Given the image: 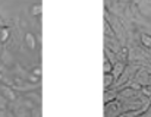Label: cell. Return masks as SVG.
Returning <instances> with one entry per match:
<instances>
[{
  "label": "cell",
  "instance_id": "obj_11",
  "mask_svg": "<svg viewBox=\"0 0 151 117\" xmlns=\"http://www.w3.org/2000/svg\"><path fill=\"white\" fill-rule=\"evenodd\" d=\"M41 13H43V4H41V3L32 4V7H31V15H32V16H40Z\"/></svg>",
  "mask_w": 151,
  "mask_h": 117
},
{
  "label": "cell",
  "instance_id": "obj_2",
  "mask_svg": "<svg viewBox=\"0 0 151 117\" xmlns=\"http://www.w3.org/2000/svg\"><path fill=\"white\" fill-rule=\"evenodd\" d=\"M125 69H126V63L125 61H120V60H117L114 64H113V70H111V75H113V78H114V81H117L119 78H120V75L125 72Z\"/></svg>",
  "mask_w": 151,
  "mask_h": 117
},
{
  "label": "cell",
  "instance_id": "obj_18",
  "mask_svg": "<svg viewBox=\"0 0 151 117\" xmlns=\"http://www.w3.org/2000/svg\"><path fill=\"white\" fill-rule=\"evenodd\" d=\"M0 117H9L7 111L6 110H0Z\"/></svg>",
  "mask_w": 151,
  "mask_h": 117
},
{
  "label": "cell",
  "instance_id": "obj_20",
  "mask_svg": "<svg viewBox=\"0 0 151 117\" xmlns=\"http://www.w3.org/2000/svg\"><path fill=\"white\" fill-rule=\"evenodd\" d=\"M148 85H151V75H150V79H148Z\"/></svg>",
  "mask_w": 151,
  "mask_h": 117
},
{
  "label": "cell",
  "instance_id": "obj_19",
  "mask_svg": "<svg viewBox=\"0 0 151 117\" xmlns=\"http://www.w3.org/2000/svg\"><path fill=\"white\" fill-rule=\"evenodd\" d=\"M3 26H6V25H4V22H3V21L0 19V28H3Z\"/></svg>",
  "mask_w": 151,
  "mask_h": 117
},
{
  "label": "cell",
  "instance_id": "obj_17",
  "mask_svg": "<svg viewBox=\"0 0 151 117\" xmlns=\"http://www.w3.org/2000/svg\"><path fill=\"white\" fill-rule=\"evenodd\" d=\"M7 100L3 97V95H0V110H6L7 108Z\"/></svg>",
  "mask_w": 151,
  "mask_h": 117
},
{
  "label": "cell",
  "instance_id": "obj_16",
  "mask_svg": "<svg viewBox=\"0 0 151 117\" xmlns=\"http://www.w3.org/2000/svg\"><path fill=\"white\" fill-rule=\"evenodd\" d=\"M31 73H32V75H35V76H38V78H41V75H43L41 66H35V67L31 70Z\"/></svg>",
  "mask_w": 151,
  "mask_h": 117
},
{
  "label": "cell",
  "instance_id": "obj_12",
  "mask_svg": "<svg viewBox=\"0 0 151 117\" xmlns=\"http://www.w3.org/2000/svg\"><path fill=\"white\" fill-rule=\"evenodd\" d=\"M113 70V63L107 57H104V63H103V73H111Z\"/></svg>",
  "mask_w": 151,
  "mask_h": 117
},
{
  "label": "cell",
  "instance_id": "obj_1",
  "mask_svg": "<svg viewBox=\"0 0 151 117\" xmlns=\"http://www.w3.org/2000/svg\"><path fill=\"white\" fill-rule=\"evenodd\" d=\"M0 91H1V95H3V97H4L7 101H10V103L16 101L18 95H16V91H15L12 86L4 85V83H0Z\"/></svg>",
  "mask_w": 151,
  "mask_h": 117
},
{
  "label": "cell",
  "instance_id": "obj_13",
  "mask_svg": "<svg viewBox=\"0 0 151 117\" xmlns=\"http://www.w3.org/2000/svg\"><path fill=\"white\" fill-rule=\"evenodd\" d=\"M41 78H38V76H35V75H32L31 72H29V75L27 76V81L28 82H31V83H41V81H40Z\"/></svg>",
  "mask_w": 151,
  "mask_h": 117
},
{
  "label": "cell",
  "instance_id": "obj_21",
  "mask_svg": "<svg viewBox=\"0 0 151 117\" xmlns=\"http://www.w3.org/2000/svg\"><path fill=\"white\" fill-rule=\"evenodd\" d=\"M147 69H148V73L151 75V67H147Z\"/></svg>",
  "mask_w": 151,
  "mask_h": 117
},
{
  "label": "cell",
  "instance_id": "obj_4",
  "mask_svg": "<svg viewBox=\"0 0 151 117\" xmlns=\"http://www.w3.org/2000/svg\"><path fill=\"white\" fill-rule=\"evenodd\" d=\"M25 44L28 46L29 50L35 51L37 50V38H35V35L31 34V32H27L25 34Z\"/></svg>",
  "mask_w": 151,
  "mask_h": 117
},
{
  "label": "cell",
  "instance_id": "obj_7",
  "mask_svg": "<svg viewBox=\"0 0 151 117\" xmlns=\"http://www.w3.org/2000/svg\"><path fill=\"white\" fill-rule=\"evenodd\" d=\"M13 72H15V73L18 75L16 78H21V79H25V81H27V76L29 75V73H28V72H27L25 69H22V66H21V64H18V63H15Z\"/></svg>",
  "mask_w": 151,
  "mask_h": 117
},
{
  "label": "cell",
  "instance_id": "obj_3",
  "mask_svg": "<svg viewBox=\"0 0 151 117\" xmlns=\"http://www.w3.org/2000/svg\"><path fill=\"white\" fill-rule=\"evenodd\" d=\"M117 97H119V91H117V89H106V91H104L103 101H104V104H109V103L116 101Z\"/></svg>",
  "mask_w": 151,
  "mask_h": 117
},
{
  "label": "cell",
  "instance_id": "obj_5",
  "mask_svg": "<svg viewBox=\"0 0 151 117\" xmlns=\"http://www.w3.org/2000/svg\"><path fill=\"white\" fill-rule=\"evenodd\" d=\"M13 56L10 54V51L7 50V49H4L3 50V53H1V64H4L6 67H10V66H13Z\"/></svg>",
  "mask_w": 151,
  "mask_h": 117
},
{
  "label": "cell",
  "instance_id": "obj_14",
  "mask_svg": "<svg viewBox=\"0 0 151 117\" xmlns=\"http://www.w3.org/2000/svg\"><path fill=\"white\" fill-rule=\"evenodd\" d=\"M31 117H43V113H41V107H34L31 110Z\"/></svg>",
  "mask_w": 151,
  "mask_h": 117
},
{
  "label": "cell",
  "instance_id": "obj_6",
  "mask_svg": "<svg viewBox=\"0 0 151 117\" xmlns=\"http://www.w3.org/2000/svg\"><path fill=\"white\" fill-rule=\"evenodd\" d=\"M113 83H114V78H113V75H111V73H104V76H103L104 91H106V89H110V88L113 86Z\"/></svg>",
  "mask_w": 151,
  "mask_h": 117
},
{
  "label": "cell",
  "instance_id": "obj_15",
  "mask_svg": "<svg viewBox=\"0 0 151 117\" xmlns=\"http://www.w3.org/2000/svg\"><path fill=\"white\" fill-rule=\"evenodd\" d=\"M141 92H142L145 97H148V98H150L151 97V85H145V86H142V88H141Z\"/></svg>",
  "mask_w": 151,
  "mask_h": 117
},
{
  "label": "cell",
  "instance_id": "obj_10",
  "mask_svg": "<svg viewBox=\"0 0 151 117\" xmlns=\"http://www.w3.org/2000/svg\"><path fill=\"white\" fill-rule=\"evenodd\" d=\"M139 38H141V43H142V46H144L145 49L151 50V35H150V34H147V32H142Z\"/></svg>",
  "mask_w": 151,
  "mask_h": 117
},
{
  "label": "cell",
  "instance_id": "obj_8",
  "mask_svg": "<svg viewBox=\"0 0 151 117\" xmlns=\"http://www.w3.org/2000/svg\"><path fill=\"white\" fill-rule=\"evenodd\" d=\"M25 97H27V98H29L35 106H38V107L41 106V95H40V94H37V92L31 91V92H27V94H25Z\"/></svg>",
  "mask_w": 151,
  "mask_h": 117
},
{
  "label": "cell",
  "instance_id": "obj_9",
  "mask_svg": "<svg viewBox=\"0 0 151 117\" xmlns=\"http://www.w3.org/2000/svg\"><path fill=\"white\" fill-rule=\"evenodd\" d=\"M9 38H10V29H9V26H3L0 29V44L7 43Z\"/></svg>",
  "mask_w": 151,
  "mask_h": 117
}]
</instances>
